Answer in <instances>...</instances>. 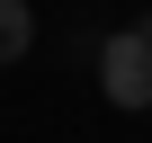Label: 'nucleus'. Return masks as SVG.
<instances>
[{"instance_id":"nucleus-2","label":"nucleus","mask_w":152,"mask_h":143,"mask_svg":"<svg viewBox=\"0 0 152 143\" xmlns=\"http://www.w3.org/2000/svg\"><path fill=\"white\" fill-rule=\"evenodd\" d=\"M27 45H36V9L27 0H0V63H27Z\"/></svg>"},{"instance_id":"nucleus-1","label":"nucleus","mask_w":152,"mask_h":143,"mask_svg":"<svg viewBox=\"0 0 152 143\" xmlns=\"http://www.w3.org/2000/svg\"><path fill=\"white\" fill-rule=\"evenodd\" d=\"M99 90L134 116V107H152V36L143 27H116L107 45H99Z\"/></svg>"}]
</instances>
